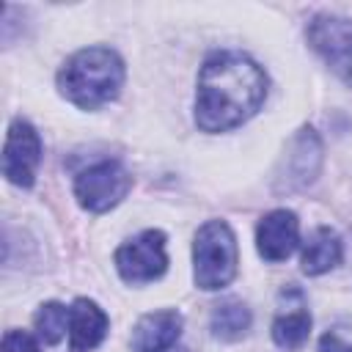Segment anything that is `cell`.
<instances>
[{"label": "cell", "mask_w": 352, "mask_h": 352, "mask_svg": "<svg viewBox=\"0 0 352 352\" xmlns=\"http://www.w3.org/2000/svg\"><path fill=\"white\" fill-rule=\"evenodd\" d=\"M250 327V311L239 300H226L212 314V333L220 341H236Z\"/></svg>", "instance_id": "obj_13"}, {"label": "cell", "mask_w": 352, "mask_h": 352, "mask_svg": "<svg viewBox=\"0 0 352 352\" xmlns=\"http://www.w3.org/2000/svg\"><path fill=\"white\" fill-rule=\"evenodd\" d=\"M124 85V60L110 47L74 52L58 72L60 94L82 110H94L118 96Z\"/></svg>", "instance_id": "obj_2"}, {"label": "cell", "mask_w": 352, "mask_h": 352, "mask_svg": "<svg viewBox=\"0 0 352 352\" xmlns=\"http://www.w3.org/2000/svg\"><path fill=\"white\" fill-rule=\"evenodd\" d=\"M322 168V140L311 126H302L286 146V157L275 173L278 192H294L308 187Z\"/></svg>", "instance_id": "obj_6"}, {"label": "cell", "mask_w": 352, "mask_h": 352, "mask_svg": "<svg viewBox=\"0 0 352 352\" xmlns=\"http://www.w3.org/2000/svg\"><path fill=\"white\" fill-rule=\"evenodd\" d=\"M195 286L204 292L223 289L236 275V236L223 220H209L198 228L192 242Z\"/></svg>", "instance_id": "obj_3"}, {"label": "cell", "mask_w": 352, "mask_h": 352, "mask_svg": "<svg viewBox=\"0 0 352 352\" xmlns=\"http://www.w3.org/2000/svg\"><path fill=\"white\" fill-rule=\"evenodd\" d=\"M308 333H311V316L308 311L302 308H294V311H286L280 314L275 322H272V341L292 352V349H300L305 341H308Z\"/></svg>", "instance_id": "obj_14"}, {"label": "cell", "mask_w": 352, "mask_h": 352, "mask_svg": "<svg viewBox=\"0 0 352 352\" xmlns=\"http://www.w3.org/2000/svg\"><path fill=\"white\" fill-rule=\"evenodd\" d=\"M41 162V140H38V132L16 118L11 126H8V135H6V148H3V173L11 184L16 187H30L33 179H36V168Z\"/></svg>", "instance_id": "obj_8"}, {"label": "cell", "mask_w": 352, "mask_h": 352, "mask_svg": "<svg viewBox=\"0 0 352 352\" xmlns=\"http://www.w3.org/2000/svg\"><path fill=\"white\" fill-rule=\"evenodd\" d=\"M69 324V308L60 302H44L36 311V330L44 344H58Z\"/></svg>", "instance_id": "obj_15"}, {"label": "cell", "mask_w": 352, "mask_h": 352, "mask_svg": "<svg viewBox=\"0 0 352 352\" xmlns=\"http://www.w3.org/2000/svg\"><path fill=\"white\" fill-rule=\"evenodd\" d=\"M107 324H110V319L96 302H91L85 297L74 300V305L69 308V344H72V349L88 352V349L99 346L102 338L107 336Z\"/></svg>", "instance_id": "obj_11"}, {"label": "cell", "mask_w": 352, "mask_h": 352, "mask_svg": "<svg viewBox=\"0 0 352 352\" xmlns=\"http://www.w3.org/2000/svg\"><path fill=\"white\" fill-rule=\"evenodd\" d=\"M3 352H38V344L25 330H8L3 336Z\"/></svg>", "instance_id": "obj_16"}, {"label": "cell", "mask_w": 352, "mask_h": 352, "mask_svg": "<svg viewBox=\"0 0 352 352\" xmlns=\"http://www.w3.org/2000/svg\"><path fill=\"white\" fill-rule=\"evenodd\" d=\"M267 96V74L242 52H214L198 74L195 124L226 132L245 124Z\"/></svg>", "instance_id": "obj_1"}, {"label": "cell", "mask_w": 352, "mask_h": 352, "mask_svg": "<svg viewBox=\"0 0 352 352\" xmlns=\"http://www.w3.org/2000/svg\"><path fill=\"white\" fill-rule=\"evenodd\" d=\"M341 253H344V248H341L338 234L327 226H319L302 248V272L305 275H322L341 261Z\"/></svg>", "instance_id": "obj_12"}, {"label": "cell", "mask_w": 352, "mask_h": 352, "mask_svg": "<svg viewBox=\"0 0 352 352\" xmlns=\"http://www.w3.org/2000/svg\"><path fill=\"white\" fill-rule=\"evenodd\" d=\"M300 245V220L289 209H275L256 228V248L267 261H283Z\"/></svg>", "instance_id": "obj_9"}, {"label": "cell", "mask_w": 352, "mask_h": 352, "mask_svg": "<svg viewBox=\"0 0 352 352\" xmlns=\"http://www.w3.org/2000/svg\"><path fill=\"white\" fill-rule=\"evenodd\" d=\"M308 41L338 77L352 82V19L319 14L308 25Z\"/></svg>", "instance_id": "obj_7"}, {"label": "cell", "mask_w": 352, "mask_h": 352, "mask_svg": "<svg viewBox=\"0 0 352 352\" xmlns=\"http://www.w3.org/2000/svg\"><path fill=\"white\" fill-rule=\"evenodd\" d=\"M182 336V316L176 311L143 314L132 330V352H165Z\"/></svg>", "instance_id": "obj_10"}, {"label": "cell", "mask_w": 352, "mask_h": 352, "mask_svg": "<svg viewBox=\"0 0 352 352\" xmlns=\"http://www.w3.org/2000/svg\"><path fill=\"white\" fill-rule=\"evenodd\" d=\"M116 270L126 283H148L165 275L168 253L162 231H143L116 250Z\"/></svg>", "instance_id": "obj_5"}, {"label": "cell", "mask_w": 352, "mask_h": 352, "mask_svg": "<svg viewBox=\"0 0 352 352\" xmlns=\"http://www.w3.org/2000/svg\"><path fill=\"white\" fill-rule=\"evenodd\" d=\"M319 352H352V346H346L336 333H324L319 338Z\"/></svg>", "instance_id": "obj_17"}, {"label": "cell", "mask_w": 352, "mask_h": 352, "mask_svg": "<svg viewBox=\"0 0 352 352\" xmlns=\"http://www.w3.org/2000/svg\"><path fill=\"white\" fill-rule=\"evenodd\" d=\"M132 187V176L113 160L96 162L91 168H85L77 179H74V195L80 201L82 209L88 212H107L116 204L124 201V195Z\"/></svg>", "instance_id": "obj_4"}]
</instances>
